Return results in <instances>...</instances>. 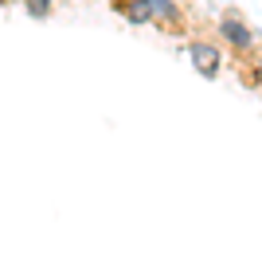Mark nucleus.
Wrapping results in <instances>:
<instances>
[{"instance_id": "obj_2", "label": "nucleus", "mask_w": 262, "mask_h": 254, "mask_svg": "<svg viewBox=\"0 0 262 254\" xmlns=\"http://www.w3.org/2000/svg\"><path fill=\"white\" fill-rule=\"evenodd\" d=\"M188 55H192V66H196L204 78H215L223 71V55H219V47L208 43V39H196V43L188 47Z\"/></svg>"}, {"instance_id": "obj_1", "label": "nucleus", "mask_w": 262, "mask_h": 254, "mask_svg": "<svg viewBox=\"0 0 262 254\" xmlns=\"http://www.w3.org/2000/svg\"><path fill=\"white\" fill-rule=\"evenodd\" d=\"M219 35H223V43H231L235 51H251L254 47V32L247 28L239 12H223L219 16Z\"/></svg>"}, {"instance_id": "obj_5", "label": "nucleus", "mask_w": 262, "mask_h": 254, "mask_svg": "<svg viewBox=\"0 0 262 254\" xmlns=\"http://www.w3.org/2000/svg\"><path fill=\"white\" fill-rule=\"evenodd\" d=\"M24 12L32 16V20H43L55 12V0H24Z\"/></svg>"}, {"instance_id": "obj_3", "label": "nucleus", "mask_w": 262, "mask_h": 254, "mask_svg": "<svg viewBox=\"0 0 262 254\" xmlns=\"http://www.w3.org/2000/svg\"><path fill=\"white\" fill-rule=\"evenodd\" d=\"M145 4H149V20H164L168 28L180 20V8H176V0H145Z\"/></svg>"}, {"instance_id": "obj_6", "label": "nucleus", "mask_w": 262, "mask_h": 254, "mask_svg": "<svg viewBox=\"0 0 262 254\" xmlns=\"http://www.w3.org/2000/svg\"><path fill=\"white\" fill-rule=\"evenodd\" d=\"M0 4H4V0H0Z\"/></svg>"}, {"instance_id": "obj_4", "label": "nucleus", "mask_w": 262, "mask_h": 254, "mask_svg": "<svg viewBox=\"0 0 262 254\" xmlns=\"http://www.w3.org/2000/svg\"><path fill=\"white\" fill-rule=\"evenodd\" d=\"M114 8L125 16L129 24H149V4L145 0H137V4H125V0H114Z\"/></svg>"}]
</instances>
